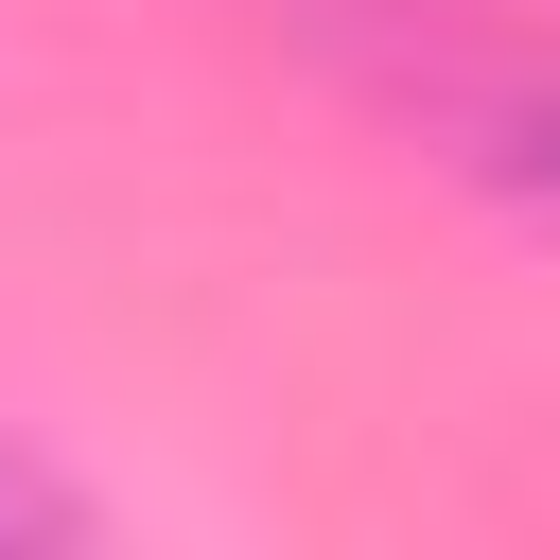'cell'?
<instances>
[{
	"mask_svg": "<svg viewBox=\"0 0 560 560\" xmlns=\"http://www.w3.org/2000/svg\"><path fill=\"white\" fill-rule=\"evenodd\" d=\"M0 542H70V490H52V472H18V455H0Z\"/></svg>",
	"mask_w": 560,
	"mask_h": 560,
	"instance_id": "obj_1",
	"label": "cell"
},
{
	"mask_svg": "<svg viewBox=\"0 0 560 560\" xmlns=\"http://www.w3.org/2000/svg\"><path fill=\"white\" fill-rule=\"evenodd\" d=\"M542 158H560V105H542Z\"/></svg>",
	"mask_w": 560,
	"mask_h": 560,
	"instance_id": "obj_2",
	"label": "cell"
}]
</instances>
